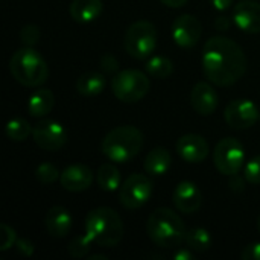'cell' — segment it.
<instances>
[{"label":"cell","mask_w":260,"mask_h":260,"mask_svg":"<svg viewBox=\"0 0 260 260\" xmlns=\"http://www.w3.org/2000/svg\"><path fill=\"white\" fill-rule=\"evenodd\" d=\"M203 69L209 81L219 87L236 84L247 70V58L242 47L229 37L209 38L203 49Z\"/></svg>","instance_id":"1"},{"label":"cell","mask_w":260,"mask_h":260,"mask_svg":"<svg viewBox=\"0 0 260 260\" xmlns=\"http://www.w3.org/2000/svg\"><path fill=\"white\" fill-rule=\"evenodd\" d=\"M146 233L157 247L166 250L178 248L186 239L183 219L168 207H158L149 215Z\"/></svg>","instance_id":"2"},{"label":"cell","mask_w":260,"mask_h":260,"mask_svg":"<svg viewBox=\"0 0 260 260\" xmlns=\"http://www.w3.org/2000/svg\"><path fill=\"white\" fill-rule=\"evenodd\" d=\"M122 218L110 207H98L85 216V233L99 247H116L123 238Z\"/></svg>","instance_id":"3"},{"label":"cell","mask_w":260,"mask_h":260,"mask_svg":"<svg viewBox=\"0 0 260 260\" xmlns=\"http://www.w3.org/2000/svg\"><path fill=\"white\" fill-rule=\"evenodd\" d=\"M143 148V134L133 125L111 129L101 143L102 154L113 163H128Z\"/></svg>","instance_id":"4"},{"label":"cell","mask_w":260,"mask_h":260,"mask_svg":"<svg viewBox=\"0 0 260 260\" xmlns=\"http://www.w3.org/2000/svg\"><path fill=\"white\" fill-rule=\"evenodd\" d=\"M9 72L12 78L24 87L43 85L49 78V66L46 59L32 47L18 49L11 56Z\"/></svg>","instance_id":"5"},{"label":"cell","mask_w":260,"mask_h":260,"mask_svg":"<svg viewBox=\"0 0 260 260\" xmlns=\"http://www.w3.org/2000/svg\"><path fill=\"white\" fill-rule=\"evenodd\" d=\"M157 27L151 21L139 20L126 29L123 46L129 56L136 59H146L154 53L157 47Z\"/></svg>","instance_id":"6"},{"label":"cell","mask_w":260,"mask_h":260,"mask_svg":"<svg viewBox=\"0 0 260 260\" xmlns=\"http://www.w3.org/2000/svg\"><path fill=\"white\" fill-rule=\"evenodd\" d=\"M149 87L151 82L146 73L136 69L117 72L111 79L113 94L125 104H134L143 99L148 94Z\"/></svg>","instance_id":"7"},{"label":"cell","mask_w":260,"mask_h":260,"mask_svg":"<svg viewBox=\"0 0 260 260\" xmlns=\"http://www.w3.org/2000/svg\"><path fill=\"white\" fill-rule=\"evenodd\" d=\"M244 161L245 152L239 140L233 137H225L215 146L213 163L222 175L232 177L235 174H239L244 168Z\"/></svg>","instance_id":"8"},{"label":"cell","mask_w":260,"mask_h":260,"mask_svg":"<svg viewBox=\"0 0 260 260\" xmlns=\"http://www.w3.org/2000/svg\"><path fill=\"white\" fill-rule=\"evenodd\" d=\"M152 195V181L142 174L129 175L119 187V201L128 210L140 209Z\"/></svg>","instance_id":"9"},{"label":"cell","mask_w":260,"mask_h":260,"mask_svg":"<svg viewBox=\"0 0 260 260\" xmlns=\"http://www.w3.org/2000/svg\"><path fill=\"white\" fill-rule=\"evenodd\" d=\"M32 139L44 151H59L67 142V131L66 128L53 120V119H43L34 125Z\"/></svg>","instance_id":"10"},{"label":"cell","mask_w":260,"mask_h":260,"mask_svg":"<svg viewBox=\"0 0 260 260\" xmlns=\"http://www.w3.org/2000/svg\"><path fill=\"white\" fill-rule=\"evenodd\" d=\"M224 119L233 129H248L259 120V110L250 99H235L225 107Z\"/></svg>","instance_id":"11"},{"label":"cell","mask_w":260,"mask_h":260,"mask_svg":"<svg viewBox=\"0 0 260 260\" xmlns=\"http://www.w3.org/2000/svg\"><path fill=\"white\" fill-rule=\"evenodd\" d=\"M203 34V26L195 15L183 14L178 15L172 23V38L177 46L183 49L193 47Z\"/></svg>","instance_id":"12"},{"label":"cell","mask_w":260,"mask_h":260,"mask_svg":"<svg viewBox=\"0 0 260 260\" xmlns=\"http://www.w3.org/2000/svg\"><path fill=\"white\" fill-rule=\"evenodd\" d=\"M233 23L247 34H260V3L242 0L233 8Z\"/></svg>","instance_id":"13"},{"label":"cell","mask_w":260,"mask_h":260,"mask_svg":"<svg viewBox=\"0 0 260 260\" xmlns=\"http://www.w3.org/2000/svg\"><path fill=\"white\" fill-rule=\"evenodd\" d=\"M172 201L178 212L184 215H192L200 210L201 203H203V195L195 183L181 181L174 189Z\"/></svg>","instance_id":"14"},{"label":"cell","mask_w":260,"mask_h":260,"mask_svg":"<svg viewBox=\"0 0 260 260\" xmlns=\"http://www.w3.org/2000/svg\"><path fill=\"white\" fill-rule=\"evenodd\" d=\"M177 152L187 163H203L209 155V143L200 134H184L177 140Z\"/></svg>","instance_id":"15"},{"label":"cell","mask_w":260,"mask_h":260,"mask_svg":"<svg viewBox=\"0 0 260 260\" xmlns=\"http://www.w3.org/2000/svg\"><path fill=\"white\" fill-rule=\"evenodd\" d=\"M93 180H94L93 171L81 163L67 166L59 177V183L62 189H66L67 192H84L93 184Z\"/></svg>","instance_id":"16"},{"label":"cell","mask_w":260,"mask_h":260,"mask_svg":"<svg viewBox=\"0 0 260 260\" xmlns=\"http://www.w3.org/2000/svg\"><path fill=\"white\" fill-rule=\"evenodd\" d=\"M190 104L193 110L201 116H210L216 111L219 104V96L216 90L209 82H198L195 84L190 93Z\"/></svg>","instance_id":"17"},{"label":"cell","mask_w":260,"mask_h":260,"mask_svg":"<svg viewBox=\"0 0 260 260\" xmlns=\"http://www.w3.org/2000/svg\"><path fill=\"white\" fill-rule=\"evenodd\" d=\"M44 224H46L47 233L52 238L62 239L64 236L69 235L72 224H73V219H72V215L69 213V210L66 207L53 206L47 210Z\"/></svg>","instance_id":"18"},{"label":"cell","mask_w":260,"mask_h":260,"mask_svg":"<svg viewBox=\"0 0 260 260\" xmlns=\"http://www.w3.org/2000/svg\"><path fill=\"white\" fill-rule=\"evenodd\" d=\"M70 17L78 23H91L102 12L101 0H73L69 6Z\"/></svg>","instance_id":"19"},{"label":"cell","mask_w":260,"mask_h":260,"mask_svg":"<svg viewBox=\"0 0 260 260\" xmlns=\"http://www.w3.org/2000/svg\"><path fill=\"white\" fill-rule=\"evenodd\" d=\"M171 165H172V155L163 146L154 148L152 151L148 152L145 158V171L152 177L165 175L171 169Z\"/></svg>","instance_id":"20"},{"label":"cell","mask_w":260,"mask_h":260,"mask_svg":"<svg viewBox=\"0 0 260 260\" xmlns=\"http://www.w3.org/2000/svg\"><path fill=\"white\" fill-rule=\"evenodd\" d=\"M55 105V96L49 88H38L35 90L27 102V111L34 117H44L47 116Z\"/></svg>","instance_id":"21"},{"label":"cell","mask_w":260,"mask_h":260,"mask_svg":"<svg viewBox=\"0 0 260 260\" xmlns=\"http://www.w3.org/2000/svg\"><path fill=\"white\" fill-rule=\"evenodd\" d=\"M105 85H107L105 76L102 73H98V72L82 73L76 79V82H75L76 91L79 94H82V96H96V94H101L105 90Z\"/></svg>","instance_id":"22"},{"label":"cell","mask_w":260,"mask_h":260,"mask_svg":"<svg viewBox=\"0 0 260 260\" xmlns=\"http://www.w3.org/2000/svg\"><path fill=\"white\" fill-rule=\"evenodd\" d=\"M98 186L104 190V192H114L120 187V172L119 169L113 165V163H104L99 169H98Z\"/></svg>","instance_id":"23"},{"label":"cell","mask_w":260,"mask_h":260,"mask_svg":"<svg viewBox=\"0 0 260 260\" xmlns=\"http://www.w3.org/2000/svg\"><path fill=\"white\" fill-rule=\"evenodd\" d=\"M184 242L193 253H206L212 247V236L207 230L197 227L186 232Z\"/></svg>","instance_id":"24"},{"label":"cell","mask_w":260,"mask_h":260,"mask_svg":"<svg viewBox=\"0 0 260 260\" xmlns=\"http://www.w3.org/2000/svg\"><path fill=\"white\" fill-rule=\"evenodd\" d=\"M32 129L34 126L23 117H14L5 126V133L12 142H24L29 136H32Z\"/></svg>","instance_id":"25"},{"label":"cell","mask_w":260,"mask_h":260,"mask_svg":"<svg viewBox=\"0 0 260 260\" xmlns=\"http://www.w3.org/2000/svg\"><path fill=\"white\" fill-rule=\"evenodd\" d=\"M146 72L152 78L165 79L174 72V64L166 56H152L146 61Z\"/></svg>","instance_id":"26"},{"label":"cell","mask_w":260,"mask_h":260,"mask_svg":"<svg viewBox=\"0 0 260 260\" xmlns=\"http://www.w3.org/2000/svg\"><path fill=\"white\" fill-rule=\"evenodd\" d=\"M91 244H93V241L88 238L87 233H85V235H78V236H75V238L69 242V248H67L69 256H70L72 259H84V257L90 253Z\"/></svg>","instance_id":"27"},{"label":"cell","mask_w":260,"mask_h":260,"mask_svg":"<svg viewBox=\"0 0 260 260\" xmlns=\"http://www.w3.org/2000/svg\"><path fill=\"white\" fill-rule=\"evenodd\" d=\"M35 177H37V180H38L40 183H43V184H52V183H55L56 180H59L61 174H59V171H58L56 166H53L52 163L44 161V163H41V165L35 169Z\"/></svg>","instance_id":"28"},{"label":"cell","mask_w":260,"mask_h":260,"mask_svg":"<svg viewBox=\"0 0 260 260\" xmlns=\"http://www.w3.org/2000/svg\"><path fill=\"white\" fill-rule=\"evenodd\" d=\"M244 177L251 184H260V155L251 158L244 168Z\"/></svg>","instance_id":"29"},{"label":"cell","mask_w":260,"mask_h":260,"mask_svg":"<svg viewBox=\"0 0 260 260\" xmlns=\"http://www.w3.org/2000/svg\"><path fill=\"white\" fill-rule=\"evenodd\" d=\"M20 40L27 47H32L34 44H37L38 40H40V29H38V26H35V24L23 26L21 30H20Z\"/></svg>","instance_id":"30"},{"label":"cell","mask_w":260,"mask_h":260,"mask_svg":"<svg viewBox=\"0 0 260 260\" xmlns=\"http://www.w3.org/2000/svg\"><path fill=\"white\" fill-rule=\"evenodd\" d=\"M17 236H15V230L6 224L0 225V250L6 251L9 250L12 245H15Z\"/></svg>","instance_id":"31"},{"label":"cell","mask_w":260,"mask_h":260,"mask_svg":"<svg viewBox=\"0 0 260 260\" xmlns=\"http://www.w3.org/2000/svg\"><path fill=\"white\" fill-rule=\"evenodd\" d=\"M101 69L105 72V73H116L119 70V61L116 59V56L107 53L101 58Z\"/></svg>","instance_id":"32"},{"label":"cell","mask_w":260,"mask_h":260,"mask_svg":"<svg viewBox=\"0 0 260 260\" xmlns=\"http://www.w3.org/2000/svg\"><path fill=\"white\" fill-rule=\"evenodd\" d=\"M15 248H17V251H18L21 256H24V257H30V256L34 254V251H35L34 244H32L29 239H26V238H18V239L15 241Z\"/></svg>","instance_id":"33"},{"label":"cell","mask_w":260,"mask_h":260,"mask_svg":"<svg viewBox=\"0 0 260 260\" xmlns=\"http://www.w3.org/2000/svg\"><path fill=\"white\" fill-rule=\"evenodd\" d=\"M241 259L260 260V242H256V244H251V245L245 247L244 251L241 253Z\"/></svg>","instance_id":"34"},{"label":"cell","mask_w":260,"mask_h":260,"mask_svg":"<svg viewBox=\"0 0 260 260\" xmlns=\"http://www.w3.org/2000/svg\"><path fill=\"white\" fill-rule=\"evenodd\" d=\"M245 177L242 178L239 174H235V175H232L230 177V180H229V187L233 190V192H236V193H241V192H244L245 190Z\"/></svg>","instance_id":"35"},{"label":"cell","mask_w":260,"mask_h":260,"mask_svg":"<svg viewBox=\"0 0 260 260\" xmlns=\"http://www.w3.org/2000/svg\"><path fill=\"white\" fill-rule=\"evenodd\" d=\"M175 260H192L193 259V251L190 248H175L174 253Z\"/></svg>","instance_id":"36"},{"label":"cell","mask_w":260,"mask_h":260,"mask_svg":"<svg viewBox=\"0 0 260 260\" xmlns=\"http://www.w3.org/2000/svg\"><path fill=\"white\" fill-rule=\"evenodd\" d=\"M210 3L216 11H227L233 5V0H210Z\"/></svg>","instance_id":"37"},{"label":"cell","mask_w":260,"mask_h":260,"mask_svg":"<svg viewBox=\"0 0 260 260\" xmlns=\"http://www.w3.org/2000/svg\"><path fill=\"white\" fill-rule=\"evenodd\" d=\"M168 8H181L187 3V0H160Z\"/></svg>","instance_id":"38"},{"label":"cell","mask_w":260,"mask_h":260,"mask_svg":"<svg viewBox=\"0 0 260 260\" xmlns=\"http://www.w3.org/2000/svg\"><path fill=\"white\" fill-rule=\"evenodd\" d=\"M216 27L218 29H221V30H227L229 27H230V20L224 15V17H219L218 20H216Z\"/></svg>","instance_id":"39"},{"label":"cell","mask_w":260,"mask_h":260,"mask_svg":"<svg viewBox=\"0 0 260 260\" xmlns=\"http://www.w3.org/2000/svg\"><path fill=\"white\" fill-rule=\"evenodd\" d=\"M88 260H107V257L102 256V254H98V256H90Z\"/></svg>","instance_id":"40"},{"label":"cell","mask_w":260,"mask_h":260,"mask_svg":"<svg viewBox=\"0 0 260 260\" xmlns=\"http://www.w3.org/2000/svg\"><path fill=\"white\" fill-rule=\"evenodd\" d=\"M257 227H259V232H260V215H259V219H257Z\"/></svg>","instance_id":"41"}]
</instances>
